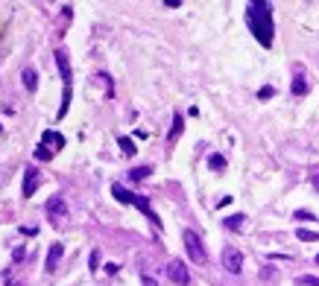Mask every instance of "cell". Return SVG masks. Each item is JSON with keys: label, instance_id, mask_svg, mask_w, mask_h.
<instances>
[{"label": "cell", "instance_id": "6da1fadb", "mask_svg": "<svg viewBox=\"0 0 319 286\" xmlns=\"http://www.w3.org/2000/svg\"><path fill=\"white\" fill-rule=\"evenodd\" d=\"M246 23H249V29H252V35L258 38V44L261 47H273V6L270 3H261V0H255V3H249L246 6Z\"/></svg>", "mask_w": 319, "mask_h": 286}, {"label": "cell", "instance_id": "7a4b0ae2", "mask_svg": "<svg viewBox=\"0 0 319 286\" xmlns=\"http://www.w3.org/2000/svg\"><path fill=\"white\" fill-rule=\"evenodd\" d=\"M44 213H47V219H50L53 225H62V222L67 219V205H64V199H62V196H53V199L44 205Z\"/></svg>", "mask_w": 319, "mask_h": 286}, {"label": "cell", "instance_id": "3957f363", "mask_svg": "<svg viewBox=\"0 0 319 286\" xmlns=\"http://www.w3.org/2000/svg\"><path fill=\"white\" fill-rule=\"evenodd\" d=\"M185 248H188V254H191V260L193 263H205L208 260V254H205V246H202V240L193 234V231H185Z\"/></svg>", "mask_w": 319, "mask_h": 286}, {"label": "cell", "instance_id": "277c9868", "mask_svg": "<svg viewBox=\"0 0 319 286\" xmlns=\"http://www.w3.org/2000/svg\"><path fill=\"white\" fill-rule=\"evenodd\" d=\"M167 278H170L173 284H179V286L191 284V272H188V266H185L182 260H170V266H167Z\"/></svg>", "mask_w": 319, "mask_h": 286}, {"label": "cell", "instance_id": "5b68a950", "mask_svg": "<svg viewBox=\"0 0 319 286\" xmlns=\"http://www.w3.org/2000/svg\"><path fill=\"white\" fill-rule=\"evenodd\" d=\"M223 266H226L232 275H240V272H243V254H240L237 248L229 246V248L223 251Z\"/></svg>", "mask_w": 319, "mask_h": 286}, {"label": "cell", "instance_id": "8992f818", "mask_svg": "<svg viewBox=\"0 0 319 286\" xmlns=\"http://www.w3.org/2000/svg\"><path fill=\"white\" fill-rule=\"evenodd\" d=\"M38 184H41V172H38L35 167H26V172H23V196L29 199V196L38 190Z\"/></svg>", "mask_w": 319, "mask_h": 286}, {"label": "cell", "instance_id": "52a82bcc", "mask_svg": "<svg viewBox=\"0 0 319 286\" xmlns=\"http://www.w3.org/2000/svg\"><path fill=\"white\" fill-rule=\"evenodd\" d=\"M62 254H64V246H62V243H53V246H50V251H47L44 269H47V272H56V269H59V263H62Z\"/></svg>", "mask_w": 319, "mask_h": 286}, {"label": "cell", "instance_id": "ba28073f", "mask_svg": "<svg viewBox=\"0 0 319 286\" xmlns=\"http://www.w3.org/2000/svg\"><path fill=\"white\" fill-rule=\"evenodd\" d=\"M132 205H135V208H138V210H141V213H144V216H147L152 225H155V228H161V219H158V213L149 208V202H147L144 196H135V199H132Z\"/></svg>", "mask_w": 319, "mask_h": 286}, {"label": "cell", "instance_id": "9c48e42d", "mask_svg": "<svg viewBox=\"0 0 319 286\" xmlns=\"http://www.w3.org/2000/svg\"><path fill=\"white\" fill-rule=\"evenodd\" d=\"M56 64H59V73H62V79H64V88H70L73 73H70V61H67V53H64V50H56Z\"/></svg>", "mask_w": 319, "mask_h": 286}, {"label": "cell", "instance_id": "30bf717a", "mask_svg": "<svg viewBox=\"0 0 319 286\" xmlns=\"http://www.w3.org/2000/svg\"><path fill=\"white\" fill-rule=\"evenodd\" d=\"M41 143H44L47 149H53V152L64 149V137H62L59 132H44V134H41Z\"/></svg>", "mask_w": 319, "mask_h": 286}, {"label": "cell", "instance_id": "8fae6325", "mask_svg": "<svg viewBox=\"0 0 319 286\" xmlns=\"http://www.w3.org/2000/svg\"><path fill=\"white\" fill-rule=\"evenodd\" d=\"M21 85H23L26 91H35V88H38V76H35L32 67H23V73H21Z\"/></svg>", "mask_w": 319, "mask_h": 286}, {"label": "cell", "instance_id": "7c38bea8", "mask_svg": "<svg viewBox=\"0 0 319 286\" xmlns=\"http://www.w3.org/2000/svg\"><path fill=\"white\" fill-rule=\"evenodd\" d=\"M111 196H114L120 205H132V199H135V193H129V190H126V187H120V184H114V187H111Z\"/></svg>", "mask_w": 319, "mask_h": 286}, {"label": "cell", "instance_id": "4fadbf2b", "mask_svg": "<svg viewBox=\"0 0 319 286\" xmlns=\"http://www.w3.org/2000/svg\"><path fill=\"white\" fill-rule=\"evenodd\" d=\"M147 175H152V167H135V170L129 172V178H132V181H144Z\"/></svg>", "mask_w": 319, "mask_h": 286}, {"label": "cell", "instance_id": "5bb4252c", "mask_svg": "<svg viewBox=\"0 0 319 286\" xmlns=\"http://www.w3.org/2000/svg\"><path fill=\"white\" fill-rule=\"evenodd\" d=\"M243 222H246V216H243V213H237V216H229V219H226V228H229V231H240V228H243Z\"/></svg>", "mask_w": 319, "mask_h": 286}, {"label": "cell", "instance_id": "9a60e30c", "mask_svg": "<svg viewBox=\"0 0 319 286\" xmlns=\"http://www.w3.org/2000/svg\"><path fill=\"white\" fill-rule=\"evenodd\" d=\"M293 94H296V96H305V94H308V82H305V76H296V79H293Z\"/></svg>", "mask_w": 319, "mask_h": 286}, {"label": "cell", "instance_id": "2e32d148", "mask_svg": "<svg viewBox=\"0 0 319 286\" xmlns=\"http://www.w3.org/2000/svg\"><path fill=\"white\" fill-rule=\"evenodd\" d=\"M296 237H299L302 243H317V240H319V231H305V228H299V231H296Z\"/></svg>", "mask_w": 319, "mask_h": 286}, {"label": "cell", "instance_id": "e0dca14e", "mask_svg": "<svg viewBox=\"0 0 319 286\" xmlns=\"http://www.w3.org/2000/svg\"><path fill=\"white\" fill-rule=\"evenodd\" d=\"M117 143H120V149H123V155H126V158H132V155H135V143H132L129 137H117Z\"/></svg>", "mask_w": 319, "mask_h": 286}, {"label": "cell", "instance_id": "ac0fdd59", "mask_svg": "<svg viewBox=\"0 0 319 286\" xmlns=\"http://www.w3.org/2000/svg\"><path fill=\"white\" fill-rule=\"evenodd\" d=\"M53 155H56V152H53V149H47L44 143H38V146H35V158H38V161H50Z\"/></svg>", "mask_w": 319, "mask_h": 286}, {"label": "cell", "instance_id": "d6986e66", "mask_svg": "<svg viewBox=\"0 0 319 286\" xmlns=\"http://www.w3.org/2000/svg\"><path fill=\"white\" fill-rule=\"evenodd\" d=\"M182 134V114H176L173 117V129H170V140H176Z\"/></svg>", "mask_w": 319, "mask_h": 286}, {"label": "cell", "instance_id": "ffe728a7", "mask_svg": "<svg viewBox=\"0 0 319 286\" xmlns=\"http://www.w3.org/2000/svg\"><path fill=\"white\" fill-rule=\"evenodd\" d=\"M208 167H211V170H226V158H223V155H211V158H208Z\"/></svg>", "mask_w": 319, "mask_h": 286}, {"label": "cell", "instance_id": "44dd1931", "mask_svg": "<svg viewBox=\"0 0 319 286\" xmlns=\"http://www.w3.org/2000/svg\"><path fill=\"white\" fill-rule=\"evenodd\" d=\"M67 105H70V88H64V96H62V108H59V117L67 114Z\"/></svg>", "mask_w": 319, "mask_h": 286}, {"label": "cell", "instance_id": "7402d4cb", "mask_svg": "<svg viewBox=\"0 0 319 286\" xmlns=\"http://www.w3.org/2000/svg\"><path fill=\"white\" fill-rule=\"evenodd\" d=\"M296 284L299 286H319V278H314V275H302Z\"/></svg>", "mask_w": 319, "mask_h": 286}, {"label": "cell", "instance_id": "603a6c76", "mask_svg": "<svg viewBox=\"0 0 319 286\" xmlns=\"http://www.w3.org/2000/svg\"><path fill=\"white\" fill-rule=\"evenodd\" d=\"M88 266H91V272H97V269H100V251H91V257H88Z\"/></svg>", "mask_w": 319, "mask_h": 286}, {"label": "cell", "instance_id": "cb8c5ba5", "mask_svg": "<svg viewBox=\"0 0 319 286\" xmlns=\"http://www.w3.org/2000/svg\"><path fill=\"white\" fill-rule=\"evenodd\" d=\"M23 257H26V248H23V246H18V248L12 251V260H15V263H21Z\"/></svg>", "mask_w": 319, "mask_h": 286}, {"label": "cell", "instance_id": "d4e9b609", "mask_svg": "<svg viewBox=\"0 0 319 286\" xmlns=\"http://www.w3.org/2000/svg\"><path fill=\"white\" fill-rule=\"evenodd\" d=\"M273 94H276V88H270V85H267V88H261V91H258V99H270Z\"/></svg>", "mask_w": 319, "mask_h": 286}, {"label": "cell", "instance_id": "484cf974", "mask_svg": "<svg viewBox=\"0 0 319 286\" xmlns=\"http://www.w3.org/2000/svg\"><path fill=\"white\" fill-rule=\"evenodd\" d=\"M311 184H314V190H317V193H319V170H317V172H314V175H311Z\"/></svg>", "mask_w": 319, "mask_h": 286}, {"label": "cell", "instance_id": "4316f807", "mask_svg": "<svg viewBox=\"0 0 319 286\" xmlns=\"http://www.w3.org/2000/svg\"><path fill=\"white\" fill-rule=\"evenodd\" d=\"M164 6H170V9H179V6H182V0H164Z\"/></svg>", "mask_w": 319, "mask_h": 286}, {"label": "cell", "instance_id": "83f0119b", "mask_svg": "<svg viewBox=\"0 0 319 286\" xmlns=\"http://www.w3.org/2000/svg\"><path fill=\"white\" fill-rule=\"evenodd\" d=\"M117 269H120L117 263H108V266H106V272H108V275H117Z\"/></svg>", "mask_w": 319, "mask_h": 286}, {"label": "cell", "instance_id": "f1b7e54d", "mask_svg": "<svg viewBox=\"0 0 319 286\" xmlns=\"http://www.w3.org/2000/svg\"><path fill=\"white\" fill-rule=\"evenodd\" d=\"M144 286H158V284H155V281H152L149 275H144Z\"/></svg>", "mask_w": 319, "mask_h": 286}, {"label": "cell", "instance_id": "f546056e", "mask_svg": "<svg viewBox=\"0 0 319 286\" xmlns=\"http://www.w3.org/2000/svg\"><path fill=\"white\" fill-rule=\"evenodd\" d=\"M317 263H319V254H317Z\"/></svg>", "mask_w": 319, "mask_h": 286}, {"label": "cell", "instance_id": "4dcf8cb0", "mask_svg": "<svg viewBox=\"0 0 319 286\" xmlns=\"http://www.w3.org/2000/svg\"><path fill=\"white\" fill-rule=\"evenodd\" d=\"M0 132H3V126H0Z\"/></svg>", "mask_w": 319, "mask_h": 286}]
</instances>
